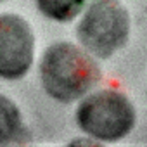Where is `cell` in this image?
Masks as SVG:
<instances>
[{
	"mask_svg": "<svg viewBox=\"0 0 147 147\" xmlns=\"http://www.w3.org/2000/svg\"><path fill=\"white\" fill-rule=\"evenodd\" d=\"M43 90L59 102H73L83 97L100 80L97 62L80 47L69 42L50 45L40 62Z\"/></svg>",
	"mask_w": 147,
	"mask_h": 147,
	"instance_id": "obj_1",
	"label": "cell"
},
{
	"mask_svg": "<svg viewBox=\"0 0 147 147\" xmlns=\"http://www.w3.org/2000/svg\"><path fill=\"white\" fill-rule=\"evenodd\" d=\"M35 57V35L26 19L16 14L0 16V78L19 80Z\"/></svg>",
	"mask_w": 147,
	"mask_h": 147,
	"instance_id": "obj_4",
	"label": "cell"
},
{
	"mask_svg": "<svg viewBox=\"0 0 147 147\" xmlns=\"http://www.w3.org/2000/svg\"><path fill=\"white\" fill-rule=\"evenodd\" d=\"M76 35L90 54L106 59L119 50L128 40V11L119 0H92L78 24Z\"/></svg>",
	"mask_w": 147,
	"mask_h": 147,
	"instance_id": "obj_3",
	"label": "cell"
},
{
	"mask_svg": "<svg viewBox=\"0 0 147 147\" xmlns=\"http://www.w3.org/2000/svg\"><path fill=\"white\" fill-rule=\"evenodd\" d=\"M85 5V0H36L38 11L54 21L67 23L75 19Z\"/></svg>",
	"mask_w": 147,
	"mask_h": 147,
	"instance_id": "obj_6",
	"label": "cell"
},
{
	"mask_svg": "<svg viewBox=\"0 0 147 147\" xmlns=\"http://www.w3.org/2000/svg\"><path fill=\"white\" fill-rule=\"evenodd\" d=\"M76 123L95 140L114 142L133 128L135 109L126 95L116 90H100L82 100L76 111Z\"/></svg>",
	"mask_w": 147,
	"mask_h": 147,
	"instance_id": "obj_2",
	"label": "cell"
},
{
	"mask_svg": "<svg viewBox=\"0 0 147 147\" xmlns=\"http://www.w3.org/2000/svg\"><path fill=\"white\" fill-rule=\"evenodd\" d=\"M0 2H4V0H0Z\"/></svg>",
	"mask_w": 147,
	"mask_h": 147,
	"instance_id": "obj_7",
	"label": "cell"
},
{
	"mask_svg": "<svg viewBox=\"0 0 147 147\" xmlns=\"http://www.w3.org/2000/svg\"><path fill=\"white\" fill-rule=\"evenodd\" d=\"M23 116L19 107L4 94H0V145L19 142L23 137Z\"/></svg>",
	"mask_w": 147,
	"mask_h": 147,
	"instance_id": "obj_5",
	"label": "cell"
}]
</instances>
